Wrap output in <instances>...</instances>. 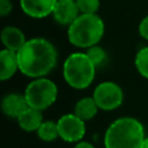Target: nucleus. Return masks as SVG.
Here are the masks:
<instances>
[{"mask_svg":"<svg viewBox=\"0 0 148 148\" xmlns=\"http://www.w3.org/2000/svg\"><path fill=\"white\" fill-rule=\"evenodd\" d=\"M16 53L18 72L30 79L47 76L58 62L56 46L44 37L29 38Z\"/></svg>","mask_w":148,"mask_h":148,"instance_id":"nucleus-1","label":"nucleus"},{"mask_svg":"<svg viewBox=\"0 0 148 148\" xmlns=\"http://www.w3.org/2000/svg\"><path fill=\"white\" fill-rule=\"evenodd\" d=\"M145 138V128L139 119L120 117L108 126L103 141L105 148H140Z\"/></svg>","mask_w":148,"mask_h":148,"instance_id":"nucleus-2","label":"nucleus"},{"mask_svg":"<svg viewBox=\"0 0 148 148\" xmlns=\"http://www.w3.org/2000/svg\"><path fill=\"white\" fill-rule=\"evenodd\" d=\"M105 32V24L98 14H80L67 28L68 42L82 50L99 44Z\"/></svg>","mask_w":148,"mask_h":148,"instance_id":"nucleus-3","label":"nucleus"},{"mask_svg":"<svg viewBox=\"0 0 148 148\" xmlns=\"http://www.w3.org/2000/svg\"><path fill=\"white\" fill-rule=\"evenodd\" d=\"M97 67L86 52H73L64 61L62 76L65 82L73 89L83 90L89 88L96 76Z\"/></svg>","mask_w":148,"mask_h":148,"instance_id":"nucleus-4","label":"nucleus"},{"mask_svg":"<svg viewBox=\"0 0 148 148\" xmlns=\"http://www.w3.org/2000/svg\"><path fill=\"white\" fill-rule=\"evenodd\" d=\"M24 97L30 108L44 111L58 98V86L47 76L32 79L24 89Z\"/></svg>","mask_w":148,"mask_h":148,"instance_id":"nucleus-5","label":"nucleus"},{"mask_svg":"<svg viewBox=\"0 0 148 148\" xmlns=\"http://www.w3.org/2000/svg\"><path fill=\"white\" fill-rule=\"evenodd\" d=\"M92 97L99 110L113 111L123 104L124 91L118 83L113 81H103L95 87Z\"/></svg>","mask_w":148,"mask_h":148,"instance_id":"nucleus-6","label":"nucleus"},{"mask_svg":"<svg viewBox=\"0 0 148 148\" xmlns=\"http://www.w3.org/2000/svg\"><path fill=\"white\" fill-rule=\"evenodd\" d=\"M59 138L69 143H76L82 141L86 134V121L79 118L74 112L65 113L58 120Z\"/></svg>","mask_w":148,"mask_h":148,"instance_id":"nucleus-7","label":"nucleus"},{"mask_svg":"<svg viewBox=\"0 0 148 148\" xmlns=\"http://www.w3.org/2000/svg\"><path fill=\"white\" fill-rule=\"evenodd\" d=\"M80 14L81 12L75 0H58L51 16L58 24L66 25L68 28Z\"/></svg>","mask_w":148,"mask_h":148,"instance_id":"nucleus-8","label":"nucleus"},{"mask_svg":"<svg viewBox=\"0 0 148 148\" xmlns=\"http://www.w3.org/2000/svg\"><path fill=\"white\" fill-rule=\"evenodd\" d=\"M58 0H20L22 12L31 18H44L52 15Z\"/></svg>","mask_w":148,"mask_h":148,"instance_id":"nucleus-9","label":"nucleus"},{"mask_svg":"<svg viewBox=\"0 0 148 148\" xmlns=\"http://www.w3.org/2000/svg\"><path fill=\"white\" fill-rule=\"evenodd\" d=\"M27 108H29V105L27 103L24 94L9 92L2 97L1 110L3 114L8 118L17 119Z\"/></svg>","mask_w":148,"mask_h":148,"instance_id":"nucleus-10","label":"nucleus"},{"mask_svg":"<svg viewBox=\"0 0 148 148\" xmlns=\"http://www.w3.org/2000/svg\"><path fill=\"white\" fill-rule=\"evenodd\" d=\"M1 43L3 49H8L17 52L28 40L24 32L15 25H6L1 30Z\"/></svg>","mask_w":148,"mask_h":148,"instance_id":"nucleus-11","label":"nucleus"},{"mask_svg":"<svg viewBox=\"0 0 148 148\" xmlns=\"http://www.w3.org/2000/svg\"><path fill=\"white\" fill-rule=\"evenodd\" d=\"M0 80L7 81L12 79L18 69V60H17V53L15 51L2 49L0 51Z\"/></svg>","mask_w":148,"mask_h":148,"instance_id":"nucleus-12","label":"nucleus"},{"mask_svg":"<svg viewBox=\"0 0 148 148\" xmlns=\"http://www.w3.org/2000/svg\"><path fill=\"white\" fill-rule=\"evenodd\" d=\"M43 111L34 109V108H27L24 112L16 119L18 126L25 131V132H36L42 123L44 121L43 119Z\"/></svg>","mask_w":148,"mask_h":148,"instance_id":"nucleus-13","label":"nucleus"},{"mask_svg":"<svg viewBox=\"0 0 148 148\" xmlns=\"http://www.w3.org/2000/svg\"><path fill=\"white\" fill-rule=\"evenodd\" d=\"M99 108L92 96H86L80 98L74 105V113L84 121L91 120L96 117Z\"/></svg>","mask_w":148,"mask_h":148,"instance_id":"nucleus-14","label":"nucleus"},{"mask_svg":"<svg viewBox=\"0 0 148 148\" xmlns=\"http://www.w3.org/2000/svg\"><path fill=\"white\" fill-rule=\"evenodd\" d=\"M37 136L44 141V142H52L57 138H59V132H58V125L57 121L53 120H44L39 128L36 131Z\"/></svg>","mask_w":148,"mask_h":148,"instance_id":"nucleus-15","label":"nucleus"},{"mask_svg":"<svg viewBox=\"0 0 148 148\" xmlns=\"http://www.w3.org/2000/svg\"><path fill=\"white\" fill-rule=\"evenodd\" d=\"M134 66L136 72L148 80V46L141 47L134 58Z\"/></svg>","mask_w":148,"mask_h":148,"instance_id":"nucleus-16","label":"nucleus"},{"mask_svg":"<svg viewBox=\"0 0 148 148\" xmlns=\"http://www.w3.org/2000/svg\"><path fill=\"white\" fill-rule=\"evenodd\" d=\"M84 52L87 53V56L90 58V60L95 64V66H96L97 68L101 67L102 65H104L105 61H106V58H108L106 51H105L99 44L94 45V46L87 49Z\"/></svg>","mask_w":148,"mask_h":148,"instance_id":"nucleus-17","label":"nucleus"},{"mask_svg":"<svg viewBox=\"0 0 148 148\" xmlns=\"http://www.w3.org/2000/svg\"><path fill=\"white\" fill-rule=\"evenodd\" d=\"M81 14H97L101 0H75Z\"/></svg>","mask_w":148,"mask_h":148,"instance_id":"nucleus-18","label":"nucleus"},{"mask_svg":"<svg viewBox=\"0 0 148 148\" xmlns=\"http://www.w3.org/2000/svg\"><path fill=\"white\" fill-rule=\"evenodd\" d=\"M139 35L148 42V15H146L139 23V28H138Z\"/></svg>","mask_w":148,"mask_h":148,"instance_id":"nucleus-19","label":"nucleus"},{"mask_svg":"<svg viewBox=\"0 0 148 148\" xmlns=\"http://www.w3.org/2000/svg\"><path fill=\"white\" fill-rule=\"evenodd\" d=\"M13 10V2L12 0H0V15L2 17L9 15Z\"/></svg>","mask_w":148,"mask_h":148,"instance_id":"nucleus-20","label":"nucleus"},{"mask_svg":"<svg viewBox=\"0 0 148 148\" xmlns=\"http://www.w3.org/2000/svg\"><path fill=\"white\" fill-rule=\"evenodd\" d=\"M73 148H95V146H94L92 143L88 142V141H83V140H82V141L76 142Z\"/></svg>","mask_w":148,"mask_h":148,"instance_id":"nucleus-21","label":"nucleus"},{"mask_svg":"<svg viewBox=\"0 0 148 148\" xmlns=\"http://www.w3.org/2000/svg\"><path fill=\"white\" fill-rule=\"evenodd\" d=\"M140 148H148V136H146V138L143 139V141H142Z\"/></svg>","mask_w":148,"mask_h":148,"instance_id":"nucleus-22","label":"nucleus"}]
</instances>
